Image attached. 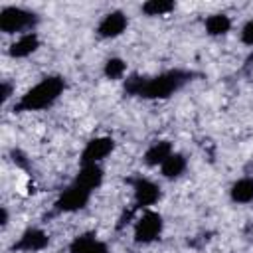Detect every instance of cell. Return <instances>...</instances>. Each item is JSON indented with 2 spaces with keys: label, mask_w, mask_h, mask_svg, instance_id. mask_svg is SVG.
I'll use <instances>...</instances> for the list:
<instances>
[{
  "label": "cell",
  "mask_w": 253,
  "mask_h": 253,
  "mask_svg": "<svg viewBox=\"0 0 253 253\" xmlns=\"http://www.w3.org/2000/svg\"><path fill=\"white\" fill-rule=\"evenodd\" d=\"M69 253H109V247L93 231H87L71 239Z\"/></svg>",
  "instance_id": "11"
},
{
  "label": "cell",
  "mask_w": 253,
  "mask_h": 253,
  "mask_svg": "<svg viewBox=\"0 0 253 253\" xmlns=\"http://www.w3.org/2000/svg\"><path fill=\"white\" fill-rule=\"evenodd\" d=\"M0 223H2V227H6V225H8V210H6V208H2V217H0Z\"/></svg>",
  "instance_id": "21"
},
{
  "label": "cell",
  "mask_w": 253,
  "mask_h": 253,
  "mask_svg": "<svg viewBox=\"0 0 253 253\" xmlns=\"http://www.w3.org/2000/svg\"><path fill=\"white\" fill-rule=\"evenodd\" d=\"M40 18L36 12L22 6H4L0 10V32L8 36H22L28 32H36Z\"/></svg>",
  "instance_id": "3"
},
{
  "label": "cell",
  "mask_w": 253,
  "mask_h": 253,
  "mask_svg": "<svg viewBox=\"0 0 253 253\" xmlns=\"http://www.w3.org/2000/svg\"><path fill=\"white\" fill-rule=\"evenodd\" d=\"M0 95H2V103H6V101L10 99V95H12V85H10L8 81L2 83V93H0Z\"/></svg>",
  "instance_id": "20"
},
{
  "label": "cell",
  "mask_w": 253,
  "mask_h": 253,
  "mask_svg": "<svg viewBox=\"0 0 253 253\" xmlns=\"http://www.w3.org/2000/svg\"><path fill=\"white\" fill-rule=\"evenodd\" d=\"M126 28H128V18H126V14L121 12V10H111V12H107V14L99 20L95 32H97V36L103 38V40H115V38L123 36V34L126 32Z\"/></svg>",
  "instance_id": "8"
},
{
  "label": "cell",
  "mask_w": 253,
  "mask_h": 253,
  "mask_svg": "<svg viewBox=\"0 0 253 253\" xmlns=\"http://www.w3.org/2000/svg\"><path fill=\"white\" fill-rule=\"evenodd\" d=\"M91 194H93L91 190H87L81 184L73 182V184H69L57 196V200L53 204L55 206V211L57 213H75V211H81V210L87 208V204L91 200Z\"/></svg>",
  "instance_id": "5"
},
{
  "label": "cell",
  "mask_w": 253,
  "mask_h": 253,
  "mask_svg": "<svg viewBox=\"0 0 253 253\" xmlns=\"http://www.w3.org/2000/svg\"><path fill=\"white\" fill-rule=\"evenodd\" d=\"M174 152V146L170 140H154L146 150H144V156H142V162L150 168H160L162 162Z\"/></svg>",
  "instance_id": "12"
},
{
  "label": "cell",
  "mask_w": 253,
  "mask_h": 253,
  "mask_svg": "<svg viewBox=\"0 0 253 253\" xmlns=\"http://www.w3.org/2000/svg\"><path fill=\"white\" fill-rule=\"evenodd\" d=\"M42 45V40L38 36V32H28V34H22L18 36L10 47H8V55L14 57V59H26L30 55H34Z\"/></svg>",
  "instance_id": "10"
},
{
  "label": "cell",
  "mask_w": 253,
  "mask_h": 253,
  "mask_svg": "<svg viewBox=\"0 0 253 253\" xmlns=\"http://www.w3.org/2000/svg\"><path fill=\"white\" fill-rule=\"evenodd\" d=\"M103 75L111 81H119L126 75V61L121 57H109L103 65Z\"/></svg>",
  "instance_id": "18"
},
{
  "label": "cell",
  "mask_w": 253,
  "mask_h": 253,
  "mask_svg": "<svg viewBox=\"0 0 253 253\" xmlns=\"http://www.w3.org/2000/svg\"><path fill=\"white\" fill-rule=\"evenodd\" d=\"M204 30L211 38H221V36L229 34V30H231V18L227 14H223V12L210 14L204 20Z\"/></svg>",
  "instance_id": "16"
},
{
  "label": "cell",
  "mask_w": 253,
  "mask_h": 253,
  "mask_svg": "<svg viewBox=\"0 0 253 253\" xmlns=\"http://www.w3.org/2000/svg\"><path fill=\"white\" fill-rule=\"evenodd\" d=\"M115 150V140L111 136H95L81 150L79 164H101Z\"/></svg>",
  "instance_id": "7"
},
{
  "label": "cell",
  "mask_w": 253,
  "mask_h": 253,
  "mask_svg": "<svg viewBox=\"0 0 253 253\" xmlns=\"http://www.w3.org/2000/svg\"><path fill=\"white\" fill-rule=\"evenodd\" d=\"M142 14H146L148 18H158V16H168L170 12L176 10V2L174 0H146L140 6Z\"/></svg>",
  "instance_id": "17"
},
{
  "label": "cell",
  "mask_w": 253,
  "mask_h": 253,
  "mask_svg": "<svg viewBox=\"0 0 253 253\" xmlns=\"http://www.w3.org/2000/svg\"><path fill=\"white\" fill-rule=\"evenodd\" d=\"M65 91V79L61 75H45L34 87H30L14 105L16 113H36L45 111L57 103Z\"/></svg>",
  "instance_id": "2"
},
{
  "label": "cell",
  "mask_w": 253,
  "mask_h": 253,
  "mask_svg": "<svg viewBox=\"0 0 253 253\" xmlns=\"http://www.w3.org/2000/svg\"><path fill=\"white\" fill-rule=\"evenodd\" d=\"M103 178H105V174H103L101 164H81V168H79V172H77L73 182H77L83 188L95 192L97 188H101Z\"/></svg>",
  "instance_id": "13"
},
{
  "label": "cell",
  "mask_w": 253,
  "mask_h": 253,
  "mask_svg": "<svg viewBox=\"0 0 253 253\" xmlns=\"http://www.w3.org/2000/svg\"><path fill=\"white\" fill-rule=\"evenodd\" d=\"M186 168H188V158L182 154V152H172L164 162H162V166H160V174H162V178H166V180H176V178H180L184 172H186Z\"/></svg>",
  "instance_id": "15"
},
{
  "label": "cell",
  "mask_w": 253,
  "mask_h": 253,
  "mask_svg": "<svg viewBox=\"0 0 253 253\" xmlns=\"http://www.w3.org/2000/svg\"><path fill=\"white\" fill-rule=\"evenodd\" d=\"M164 231V219L158 211L154 210H146L138 215V219L134 221L132 227V239L136 245H150L154 241L160 239Z\"/></svg>",
  "instance_id": "4"
},
{
  "label": "cell",
  "mask_w": 253,
  "mask_h": 253,
  "mask_svg": "<svg viewBox=\"0 0 253 253\" xmlns=\"http://www.w3.org/2000/svg\"><path fill=\"white\" fill-rule=\"evenodd\" d=\"M239 40H241V43H243V45L253 47V18H251V20H247V22L241 26Z\"/></svg>",
  "instance_id": "19"
},
{
  "label": "cell",
  "mask_w": 253,
  "mask_h": 253,
  "mask_svg": "<svg viewBox=\"0 0 253 253\" xmlns=\"http://www.w3.org/2000/svg\"><path fill=\"white\" fill-rule=\"evenodd\" d=\"M130 184H132V198H134L136 208H150V206L160 202L162 190L150 178L136 176L134 180H130Z\"/></svg>",
  "instance_id": "6"
},
{
  "label": "cell",
  "mask_w": 253,
  "mask_h": 253,
  "mask_svg": "<svg viewBox=\"0 0 253 253\" xmlns=\"http://www.w3.org/2000/svg\"><path fill=\"white\" fill-rule=\"evenodd\" d=\"M49 245V233L42 227H28L22 231L18 241L12 245L14 251L20 253H40Z\"/></svg>",
  "instance_id": "9"
},
{
  "label": "cell",
  "mask_w": 253,
  "mask_h": 253,
  "mask_svg": "<svg viewBox=\"0 0 253 253\" xmlns=\"http://www.w3.org/2000/svg\"><path fill=\"white\" fill-rule=\"evenodd\" d=\"M188 81H192V73L182 69H168L152 77H138L132 75L125 81V93L148 101L156 99H168L174 93H178Z\"/></svg>",
  "instance_id": "1"
},
{
  "label": "cell",
  "mask_w": 253,
  "mask_h": 253,
  "mask_svg": "<svg viewBox=\"0 0 253 253\" xmlns=\"http://www.w3.org/2000/svg\"><path fill=\"white\" fill-rule=\"evenodd\" d=\"M229 198L237 206H247L253 202V176H243L235 180L229 188Z\"/></svg>",
  "instance_id": "14"
}]
</instances>
